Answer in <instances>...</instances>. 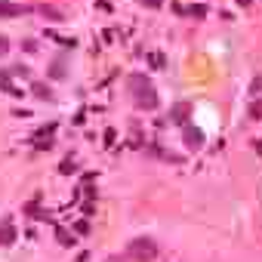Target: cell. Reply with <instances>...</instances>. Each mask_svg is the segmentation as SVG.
Returning a JSON list of instances; mask_svg holds the SVG:
<instances>
[{"label":"cell","mask_w":262,"mask_h":262,"mask_svg":"<svg viewBox=\"0 0 262 262\" xmlns=\"http://www.w3.org/2000/svg\"><path fill=\"white\" fill-rule=\"evenodd\" d=\"M129 259H136V262H151L158 259V244L151 237H136V241H129Z\"/></svg>","instance_id":"cell-1"},{"label":"cell","mask_w":262,"mask_h":262,"mask_svg":"<svg viewBox=\"0 0 262 262\" xmlns=\"http://www.w3.org/2000/svg\"><path fill=\"white\" fill-rule=\"evenodd\" d=\"M16 241V225L13 222H0V247H10Z\"/></svg>","instance_id":"cell-3"},{"label":"cell","mask_w":262,"mask_h":262,"mask_svg":"<svg viewBox=\"0 0 262 262\" xmlns=\"http://www.w3.org/2000/svg\"><path fill=\"white\" fill-rule=\"evenodd\" d=\"M250 114H253V117H262V102H253V105H250Z\"/></svg>","instance_id":"cell-5"},{"label":"cell","mask_w":262,"mask_h":262,"mask_svg":"<svg viewBox=\"0 0 262 262\" xmlns=\"http://www.w3.org/2000/svg\"><path fill=\"white\" fill-rule=\"evenodd\" d=\"M43 13H47L50 19H62V13H56V10H50V7H43Z\"/></svg>","instance_id":"cell-6"},{"label":"cell","mask_w":262,"mask_h":262,"mask_svg":"<svg viewBox=\"0 0 262 262\" xmlns=\"http://www.w3.org/2000/svg\"><path fill=\"white\" fill-rule=\"evenodd\" d=\"M237 4H241V7H250V4H253V0H237Z\"/></svg>","instance_id":"cell-8"},{"label":"cell","mask_w":262,"mask_h":262,"mask_svg":"<svg viewBox=\"0 0 262 262\" xmlns=\"http://www.w3.org/2000/svg\"><path fill=\"white\" fill-rule=\"evenodd\" d=\"M185 142H188L191 148H201V145H204V133H201L198 126H188V129H185Z\"/></svg>","instance_id":"cell-4"},{"label":"cell","mask_w":262,"mask_h":262,"mask_svg":"<svg viewBox=\"0 0 262 262\" xmlns=\"http://www.w3.org/2000/svg\"><path fill=\"white\" fill-rule=\"evenodd\" d=\"M7 47H10V43H7V37H0V56L7 53Z\"/></svg>","instance_id":"cell-7"},{"label":"cell","mask_w":262,"mask_h":262,"mask_svg":"<svg viewBox=\"0 0 262 262\" xmlns=\"http://www.w3.org/2000/svg\"><path fill=\"white\" fill-rule=\"evenodd\" d=\"M136 86H142V96H139L136 102H139L142 108H155V105H158V96H155V90L148 86V80H145V77H139V80H136Z\"/></svg>","instance_id":"cell-2"}]
</instances>
